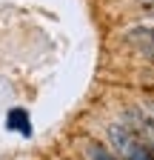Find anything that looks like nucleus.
I'll return each instance as SVG.
<instances>
[{"instance_id":"1","label":"nucleus","mask_w":154,"mask_h":160,"mask_svg":"<svg viewBox=\"0 0 154 160\" xmlns=\"http://www.w3.org/2000/svg\"><path fill=\"white\" fill-rule=\"evenodd\" d=\"M6 129L23 134V137H31V117H29V112L26 109H9V114H6Z\"/></svg>"},{"instance_id":"2","label":"nucleus","mask_w":154,"mask_h":160,"mask_svg":"<svg viewBox=\"0 0 154 160\" xmlns=\"http://www.w3.org/2000/svg\"><path fill=\"white\" fill-rule=\"evenodd\" d=\"M128 117L137 123V134H140V137H146L148 143H154V126H151V120H148L143 112H137V109H128Z\"/></svg>"},{"instance_id":"3","label":"nucleus","mask_w":154,"mask_h":160,"mask_svg":"<svg viewBox=\"0 0 154 160\" xmlns=\"http://www.w3.org/2000/svg\"><path fill=\"white\" fill-rule=\"evenodd\" d=\"M86 160H117V154H114L111 149H106V146H100V143H94V140H89L86 143Z\"/></svg>"},{"instance_id":"4","label":"nucleus","mask_w":154,"mask_h":160,"mask_svg":"<svg viewBox=\"0 0 154 160\" xmlns=\"http://www.w3.org/2000/svg\"><path fill=\"white\" fill-rule=\"evenodd\" d=\"M140 3H146V6H154V0H140Z\"/></svg>"},{"instance_id":"5","label":"nucleus","mask_w":154,"mask_h":160,"mask_svg":"<svg viewBox=\"0 0 154 160\" xmlns=\"http://www.w3.org/2000/svg\"><path fill=\"white\" fill-rule=\"evenodd\" d=\"M151 17H154V6H151Z\"/></svg>"},{"instance_id":"6","label":"nucleus","mask_w":154,"mask_h":160,"mask_svg":"<svg viewBox=\"0 0 154 160\" xmlns=\"http://www.w3.org/2000/svg\"><path fill=\"white\" fill-rule=\"evenodd\" d=\"M148 52H151V54H154V46H151V49H148Z\"/></svg>"},{"instance_id":"7","label":"nucleus","mask_w":154,"mask_h":160,"mask_svg":"<svg viewBox=\"0 0 154 160\" xmlns=\"http://www.w3.org/2000/svg\"><path fill=\"white\" fill-rule=\"evenodd\" d=\"M151 112H154V109H151Z\"/></svg>"}]
</instances>
